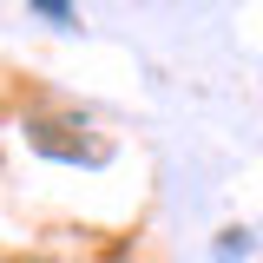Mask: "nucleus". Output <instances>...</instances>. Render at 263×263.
Wrapping results in <instances>:
<instances>
[{
    "label": "nucleus",
    "mask_w": 263,
    "mask_h": 263,
    "mask_svg": "<svg viewBox=\"0 0 263 263\" xmlns=\"http://www.w3.org/2000/svg\"><path fill=\"white\" fill-rule=\"evenodd\" d=\"M243 257H250V230H237V224L217 230V263H243Z\"/></svg>",
    "instance_id": "obj_1"
},
{
    "label": "nucleus",
    "mask_w": 263,
    "mask_h": 263,
    "mask_svg": "<svg viewBox=\"0 0 263 263\" xmlns=\"http://www.w3.org/2000/svg\"><path fill=\"white\" fill-rule=\"evenodd\" d=\"M72 7H79V0H33L40 20H72Z\"/></svg>",
    "instance_id": "obj_2"
},
{
    "label": "nucleus",
    "mask_w": 263,
    "mask_h": 263,
    "mask_svg": "<svg viewBox=\"0 0 263 263\" xmlns=\"http://www.w3.org/2000/svg\"><path fill=\"white\" fill-rule=\"evenodd\" d=\"M13 263H20V257H13Z\"/></svg>",
    "instance_id": "obj_3"
}]
</instances>
